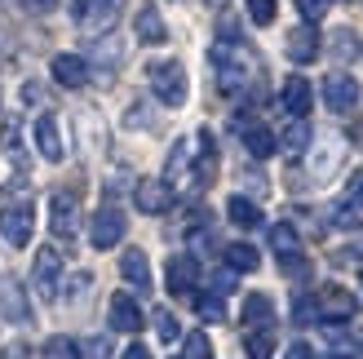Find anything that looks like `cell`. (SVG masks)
<instances>
[{"label":"cell","mask_w":363,"mask_h":359,"mask_svg":"<svg viewBox=\"0 0 363 359\" xmlns=\"http://www.w3.org/2000/svg\"><path fill=\"white\" fill-rule=\"evenodd\" d=\"M288 58H293V62H315L319 58V31H315V23H301V27H293V31H288Z\"/></svg>","instance_id":"14"},{"label":"cell","mask_w":363,"mask_h":359,"mask_svg":"<svg viewBox=\"0 0 363 359\" xmlns=\"http://www.w3.org/2000/svg\"><path fill=\"white\" fill-rule=\"evenodd\" d=\"M35 147H40V155L49 160V165L62 160V129H58V120H53L49 111L35 120Z\"/></svg>","instance_id":"17"},{"label":"cell","mask_w":363,"mask_h":359,"mask_svg":"<svg viewBox=\"0 0 363 359\" xmlns=\"http://www.w3.org/2000/svg\"><path fill=\"white\" fill-rule=\"evenodd\" d=\"M124 124H129V129H147V124H151V111H147V106H129V116H124Z\"/></svg>","instance_id":"39"},{"label":"cell","mask_w":363,"mask_h":359,"mask_svg":"<svg viewBox=\"0 0 363 359\" xmlns=\"http://www.w3.org/2000/svg\"><path fill=\"white\" fill-rule=\"evenodd\" d=\"M186 155H191V142L182 138V142H173V155H169V173H164V182L173 187L182 173H186Z\"/></svg>","instance_id":"29"},{"label":"cell","mask_w":363,"mask_h":359,"mask_svg":"<svg viewBox=\"0 0 363 359\" xmlns=\"http://www.w3.org/2000/svg\"><path fill=\"white\" fill-rule=\"evenodd\" d=\"M31 231H35V209L27 200H13L0 209V236H5V244H13V248L31 244Z\"/></svg>","instance_id":"3"},{"label":"cell","mask_w":363,"mask_h":359,"mask_svg":"<svg viewBox=\"0 0 363 359\" xmlns=\"http://www.w3.org/2000/svg\"><path fill=\"white\" fill-rule=\"evenodd\" d=\"M333 359H354V355H346V350H333Z\"/></svg>","instance_id":"48"},{"label":"cell","mask_w":363,"mask_h":359,"mask_svg":"<svg viewBox=\"0 0 363 359\" xmlns=\"http://www.w3.org/2000/svg\"><path fill=\"white\" fill-rule=\"evenodd\" d=\"M124 359H151V350L147 346H129V350H124Z\"/></svg>","instance_id":"46"},{"label":"cell","mask_w":363,"mask_h":359,"mask_svg":"<svg viewBox=\"0 0 363 359\" xmlns=\"http://www.w3.org/2000/svg\"><path fill=\"white\" fill-rule=\"evenodd\" d=\"M0 319L9 324H31V306H27V293L13 275H0Z\"/></svg>","instance_id":"10"},{"label":"cell","mask_w":363,"mask_h":359,"mask_svg":"<svg viewBox=\"0 0 363 359\" xmlns=\"http://www.w3.org/2000/svg\"><path fill=\"white\" fill-rule=\"evenodd\" d=\"M71 13H76V23H80V31H106L116 23V13H120V0H76L71 5Z\"/></svg>","instance_id":"7"},{"label":"cell","mask_w":363,"mask_h":359,"mask_svg":"<svg viewBox=\"0 0 363 359\" xmlns=\"http://www.w3.org/2000/svg\"><path fill=\"white\" fill-rule=\"evenodd\" d=\"M244 147H248V155L252 160H266V155H275V147H279V142H275V133H270L266 129V124H244Z\"/></svg>","instance_id":"21"},{"label":"cell","mask_w":363,"mask_h":359,"mask_svg":"<svg viewBox=\"0 0 363 359\" xmlns=\"http://www.w3.org/2000/svg\"><path fill=\"white\" fill-rule=\"evenodd\" d=\"M182 359H213L208 337H204V333H191V337H182Z\"/></svg>","instance_id":"30"},{"label":"cell","mask_w":363,"mask_h":359,"mask_svg":"<svg viewBox=\"0 0 363 359\" xmlns=\"http://www.w3.org/2000/svg\"><path fill=\"white\" fill-rule=\"evenodd\" d=\"M94 58H98V62H106V67H116V62H120V45L111 40V35H106V40H98Z\"/></svg>","instance_id":"37"},{"label":"cell","mask_w":363,"mask_h":359,"mask_svg":"<svg viewBox=\"0 0 363 359\" xmlns=\"http://www.w3.org/2000/svg\"><path fill=\"white\" fill-rule=\"evenodd\" d=\"M208 5H213V9H222V5H226V0H208Z\"/></svg>","instance_id":"49"},{"label":"cell","mask_w":363,"mask_h":359,"mask_svg":"<svg viewBox=\"0 0 363 359\" xmlns=\"http://www.w3.org/2000/svg\"><path fill=\"white\" fill-rule=\"evenodd\" d=\"M354 142H363V124H354Z\"/></svg>","instance_id":"47"},{"label":"cell","mask_w":363,"mask_h":359,"mask_svg":"<svg viewBox=\"0 0 363 359\" xmlns=\"http://www.w3.org/2000/svg\"><path fill=\"white\" fill-rule=\"evenodd\" d=\"M244 350H248V359H270V355H275V333H270V328H252L244 337Z\"/></svg>","instance_id":"26"},{"label":"cell","mask_w":363,"mask_h":359,"mask_svg":"<svg viewBox=\"0 0 363 359\" xmlns=\"http://www.w3.org/2000/svg\"><path fill=\"white\" fill-rule=\"evenodd\" d=\"M323 102H328V111L350 116L354 106H359V84L346 76V71H333V76L323 80Z\"/></svg>","instance_id":"9"},{"label":"cell","mask_w":363,"mask_h":359,"mask_svg":"<svg viewBox=\"0 0 363 359\" xmlns=\"http://www.w3.org/2000/svg\"><path fill=\"white\" fill-rule=\"evenodd\" d=\"M350 204H354V209H363V173H354V177H350Z\"/></svg>","instance_id":"42"},{"label":"cell","mask_w":363,"mask_h":359,"mask_svg":"<svg viewBox=\"0 0 363 359\" xmlns=\"http://www.w3.org/2000/svg\"><path fill=\"white\" fill-rule=\"evenodd\" d=\"M279 266H284V275H293V280H301L311 266H306V258L301 253H288V258H279Z\"/></svg>","instance_id":"38"},{"label":"cell","mask_w":363,"mask_h":359,"mask_svg":"<svg viewBox=\"0 0 363 359\" xmlns=\"http://www.w3.org/2000/svg\"><path fill=\"white\" fill-rule=\"evenodd\" d=\"M9 53H13V40H9V31H5V27H0V62H5V58H9Z\"/></svg>","instance_id":"44"},{"label":"cell","mask_w":363,"mask_h":359,"mask_svg":"<svg viewBox=\"0 0 363 359\" xmlns=\"http://www.w3.org/2000/svg\"><path fill=\"white\" fill-rule=\"evenodd\" d=\"M49 226H53L58 240H76L80 236V204H76V195H67V191L53 195V200H49Z\"/></svg>","instance_id":"6"},{"label":"cell","mask_w":363,"mask_h":359,"mask_svg":"<svg viewBox=\"0 0 363 359\" xmlns=\"http://www.w3.org/2000/svg\"><path fill=\"white\" fill-rule=\"evenodd\" d=\"M270 319H275V302L266 293H248L244 297V324L248 328H270Z\"/></svg>","instance_id":"22"},{"label":"cell","mask_w":363,"mask_h":359,"mask_svg":"<svg viewBox=\"0 0 363 359\" xmlns=\"http://www.w3.org/2000/svg\"><path fill=\"white\" fill-rule=\"evenodd\" d=\"M106 319H111L116 333H138L142 328V306H138L129 293H116L111 306H106Z\"/></svg>","instance_id":"15"},{"label":"cell","mask_w":363,"mask_h":359,"mask_svg":"<svg viewBox=\"0 0 363 359\" xmlns=\"http://www.w3.org/2000/svg\"><path fill=\"white\" fill-rule=\"evenodd\" d=\"M120 275L129 280L138 293H147V289H151V262H147V253H142V248H124V258H120Z\"/></svg>","instance_id":"19"},{"label":"cell","mask_w":363,"mask_h":359,"mask_svg":"<svg viewBox=\"0 0 363 359\" xmlns=\"http://www.w3.org/2000/svg\"><path fill=\"white\" fill-rule=\"evenodd\" d=\"M244 5H248V18L257 27H270V23H275V13H279L275 0H244Z\"/></svg>","instance_id":"31"},{"label":"cell","mask_w":363,"mask_h":359,"mask_svg":"<svg viewBox=\"0 0 363 359\" xmlns=\"http://www.w3.org/2000/svg\"><path fill=\"white\" fill-rule=\"evenodd\" d=\"M297 9H301L306 23H319V18L333 9V0H297Z\"/></svg>","instance_id":"34"},{"label":"cell","mask_w":363,"mask_h":359,"mask_svg":"<svg viewBox=\"0 0 363 359\" xmlns=\"http://www.w3.org/2000/svg\"><path fill=\"white\" fill-rule=\"evenodd\" d=\"M279 98H284V111L293 116V120H306V111H311V102H315V89H311V80H301V76H288Z\"/></svg>","instance_id":"16"},{"label":"cell","mask_w":363,"mask_h":359,"mask_svg":"<svg viewBox=\"0 0 363 359\" xmlns=\"http://www.w3.org/2000/svg\"><path fill=\"white\" fill-rule=\"evenodd\" d=\"M311 124H306V120H293V124H288V129H284V151L288 155H301L306 147H311Z\"/></svg>","instance_id":"27"},{"label":"cell","mask_w":363,"mask_h":359,"mask_svg":"<svg viewBox=\"0 0 363 359\" xmlns=\"http://www.w3.org/2000/svg\"><path fill=\"white\" fill-rule=\"evenodd\" d=\"M155 333L164 337V342H177V337H182V328H177V319H173L169 311H160V315H155Z\"/></svg>","instance_id":"35"},{"label":"cell","mask_w":363,"mask_h":359,"mask_svg":"<svg viewBox=\"0 0 363 359\" xmlns=\"http://www.w3.org/2000/svg\"><path fill=\"white\" fill-rule=\"evenodd\" d=\"M270 248H275V258H288V253H301V236L288 222H279L270 231Z\"/></svg>","instance_id":"24"},{"label":"cell","mask_w":363,"mask_h":359,"mask_svg":"<svg viewBox=\"0 0 363 359\" xmlns=\"http://www.w3.org/2000/svg\"><path fill=\"white\" fill-rule=\"evenodd\" d=\"M23 9L27 13H53V9H58V0H23Z\"/></svg>","instance_id":"41"},{"label":"cell","mask_w":363,"mask_h":359,"mask_svg":"<svg viewBox=\"0 0 363 359\" xmlns=\"http://www.w3.org/2000/svg\"><path fill=\"white\" fill-rule=\"evenodd\" d=\"M120 240H124V213L111 209V204L98 209L94 222H89V244H94V248H116Z\"/></svg>","instance_id":"8"},{"label":"cell","mask_w":363,"mask_h":359,"mask_svg":"<svg viewBox=\"0 0 363 359\" xmlns=\"http://www.w3.org/2000/svg\"><path fill=\"white\" fill-rule=\"evenodd\" d=\"M213 67H217L222 94H244V89L257 80V53L244 40H217L213 45Z\"/></svg>","instance_id":"1"},{"label":"cell","mask_w":363,"mask_h":359,"mask_svg":"<svg viewBox=\"0 0 363 359\" xmlns=\"http://www.w3.org/2000/svg\"><path fill=\"white\" fill-rule=\"evenodd\" d=\"M106 350H111V346H106L102 337H94V346H89V355H94V359H106Z\"/></svg>","instance_id":"45"},{"label":"cell","mask_w":363,"mask_h":359,"mask_svg":"<svg viewBox=\"0 0 363 359\" xmlns=\"http://www.w3.org/2000/svg\"><path fill=\"white\" fill-rule=\"evenodd\" d=\"M31 275H35V293H40L45 302H53V297L62 293V253L53 244H45L40 253H35Z\"/></svg>","instance_id":"4"},{"label":"cell","mask_w":363,"mask_h":359,"mask_svg":"<svg viewBox=\"0 0 363 359\" xmlns=\"http://www.w3.org/2000/svg\"><path fill=\"white\" fill-rule=\"evenodd\" d=\"M226 213H230L235 226H262V209L252 204V200H244V195H235V200L226 204Z\"/></svg>","instance_id":"25"},{"label":"cell","mask_w":363,"mask_h":359,"mask_svg":"<svg viewBox=\"0 0 363 359\" xmlns=\"http://www.w3.org/2000/svg\"><path fill=\"white\" fill-rule=\"evenodd\" d=\"M199 280V262L195 258H173L169 262V293H191Z\"/></svg>","instance_id":"20"},{"label":"cell","mask_w":363,"mask_h":359,"mask_svg":"<svg viewBox=\"0 0 363 359\" xmlns=\"http://www.w3.org/2000/svg\"><path fill=\"white\" fill-rule=\"evenodd\" d=\"M49 71L62 89H84L89 84V58H80V53H53Z\"/></svg>","instance_id":"12"},{"label":"cell","mask_w":363,"mask_h":359,"mask_svg":"<svg viewBox=\"0 0 363 359\" xmlns=\"http://www.w3.org/2000/svg\"><path fill=\"white\" fill-rule=\"evenodd\" d=\"M89 289H94V275H89V271H76V275H71V289H67V302L76 306V302H80Z\"/></svg>","instance_id":"33"},{"label":"cell","mask_w":363,"mask_h":359,"mask_svg":"<svg viewBox=\"0 0 363 359\" xmlns=\"http://www.w3.org/2000/svg\"><path fill=\"white\" fill-rule=\"evenodd\" d=\"M147 76H151V94L164 102V106H182L191 94V84H186V67H182L177 58H160L147 67Z\"/></svg>","instance_id":"2"},{"label":"cell","mask_w":363,"mask_h":359,"mask_svg":"<svg viewBox=\"0 0 363 359\" xmlns=\"http://www.w3.org/2000/svg\"><path fill=\"white\" fill-rule=\"evenodd\" d=\"M319 315H328V319H350L359 311V302L350 289H341V284H328V289H319Z\"/></svg>","instance_id":"13"},{"label":"cell","mask_w":363,"mask_h":359,"mask_svg":"<svg viewBox=\"0 0 363 359\" xmlns=\"http://www.w3.org/2000/svg\"><path fill=\"white\" fill-rule=\"evenodd\" d=\"M222 258H226L230 271H244V275H248V271H257V262H262L252 244H226V253H222Z\"/></svg>","instance_id":"23"},{"label":"cell","mask_w":363,"mask_h":359,"mask_svg":"<svg viewBox=\"0 0 363 359\" xmlns=\"http://www.w3.org/2000/svg\"><path fill=\"white\" fill-rule=\"evenodd\" d=\"M133 31H138V40H142V45H164V40H169V27H164V18H160L155 5H142V9H138Z\"/></svg>","instance_id":"18"},{"label":"cell","mask_w":363,"mask_h":359,"mask_svg":"<svg viewBox=\"0 0 363 359\" xmlns=\"http://www.w3.org/2000/svg\"><path fill=\"white\" fill-rule=\"evenodd\" d=\"M45 359H80V346L71 337H49L45 342Z\"/></svg>","instance_id":"32"},{"label":"cell","mask_w":363,"mask_h":359,"mask_svg":"<svg viewBox=\"0 0 363 359\" xmlns=\"http://www.w3.org/2000/svg\"><path fill=\"white\" fill-rule=\"evenodd\" d=\"M311 142H315V151H311V177H315V182H328V177L337 173V165H341V155H346V142H341L337 133H319Z\"/></svg>","instance_id":"5"},{"label":"cell","mask_w":363,"mask_h":359,"mask_svg":"<svg viewBox=\"0 0 363 359\" xmlns=\"http://www.w3.org/2000/svg\"><path fill=\"white\" fill-rule=\"evenodd\" d=\"M133 200L142 213H169L173 209V187L164 182V177H142L138 191H133Z\"/></svg>","instance_id":"11"},{"label":"cell","mask_w":363,"mask_h":359,"mask_svg":"<svg viewBox=\"0 0 363 359\" xmlns=\"http://www.w3.org/2000/svg\"><path fill=\"white\" fill-rule=\"evenodd\" d=\"M199 315L208 319V324H217V319H226V311H222V297H199Z\"/></svg>","instance_id":"36"},{"label":"cell","mask_w":363,"mask_h":359,"mask_svg":"<svg viewBox=\"0 0 363 359\" xmlns=\"http://www.w3.org/2000/svg\"><path fill=\"white\" fill-rule=\"evenodd\" d=\"M284 359H315V350L306 346V342H293V346H288V355H284Z\"/></svg>","instance_id":"43"},{"label":"cell","mask_w":363,"mask_h":359,"mask_svg":"<svg viewBox=\"0 0 363 359\" xmlns=\"http://www.w3.org/2000/svg\"><path fill=\"white\" fill-rule=\"evenodd\" d=\"M0 151H5L13 165H23V129H18V120H9L5 129H0Z\"/></svg>","instance_id":"28"},{"label":"cell","mask_w":363,"mask_h":359,"mask_svg":"<svg viewBox=\"0 0 363 359\" xmlns=\"http://www.w3.org/2000/svg\"><path fill=\"white\" fill-rule=\"evenodd\" d=\"M311 306H315L311 297H297V311H293V319H297V324H311V319L319 315V311H311Z\"/></svg>","instance_id":"40"}]
</instances>
